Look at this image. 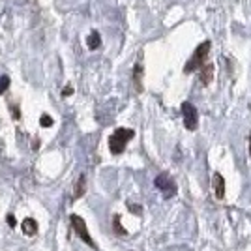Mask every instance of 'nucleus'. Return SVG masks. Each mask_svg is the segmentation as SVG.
Masks as SVG:
<instances>
[{"label":"nucleus","instance_id":"5","mask_svg":"<svg viewBox=\"0 0 251 251\" xmlns=\"http://www.w3.org/2000/svg\"><path fill=\"white\" fill-rule=\"evenodd\" d=\"M70 220H72V225H74V229H75V232H77V236H79V238H81L83 242H86L90 248H94V250H96V244H94V240L90 238L88 230H86V223H84L83 218H81V216H77V214H74Z\"/></svg>","mask_w":251,"mask_h":251},{"label":"nucleus","instance_id":"1","mask_svg":"<svg viewBox=\"0 0 251 251\" xmlns=\"http://www.w3.org/2000/svg\"><path fill=\"white\" fill-rule=\"evenodd\" d=\"M210 47H212V43H210L208 40H206V42H202L201 45H197V49L193 51L191 58H189L188 62H186V66H184V74H193V72L201 70V68L206 64Z\"/></svg>","mask_w":251,"mask_h":251},{"label":"nucleus","instance_id":"18","mask_svg":"<svg viewBox=\"0 0 251 251\" xmlns=\"http://www.w3.org/2000/svg\"><path fill=\"white\" fill-rule=\"evenodd\" d=\"M250 156H251V133H250Z\"/></svg>","mask_w":251,"mask_h":251},{"label":"nucleus","instance_id":"15","mask_svg":"<svg viewBox=\"0 0 251 251\" xmlns=\"http://www.w3.org/2000/svg\"><path fill=\"white\" fill-rule=\"evenodd\" d=\"M8 225H10V227H15V218H13V216H8Z\"/></svg>","mask_w":251,"mask_h":251},{"label":"nucleus","instance_id":"9","mask_svg":"<svg viewBox=\"0 0 251 251\" xmlns=\"http://www.w3.org/2000/svg\"><path fill=\"white\" fill-rule=\"evenodd\" d=\"M86 43H88V49H90V51H96V49L101 45V38H100V34H98L96 30L90 32V36H88Z\"/></svg>","mask_w":251,"mask_h":251},{"label":"nucleus","instance_id":"16","mask_svg":"<svg viewBox=\"0 0 251 251\" xmlns=\"http://www.w3.org/2000/svg\"><path fill=\"white\" fill-rule=\"evenodd\" d=\"M129 210H133L137 214H141V206H135V204H129Z\"/></svg>","mask_w":251,"mask_h":251},{"label":"nucleus","instance_id":"12","mask_svg":"<svg viewBox=\"0 0 251 251\" xmlns=\"http://www.w3.org/2000/svg\"><path fill=\"white\" fill-rule=\"evenodd\" d=\"M113 225H115V232H116V234H120V236H124V234H127L124 227L120 225V216H118V214H116L115 220H113Z\"/></svg>","mask_w":251,"mask_h":251},{"label":"nucleus","instance_id":"7","mask_svg":"<svg viewBox=\"0 0 251 251\" xmlns=\"http://www.w3.org/2000/svg\"><path fill=\"white\" fill-rule=\"evenodd\" d=\"M214 79V64H204L199 70V81L202 86H208Z\"/></svg>","mask_w":251,"mask_h":251},{"label":"nucleus","instance_id":"3","mask_svg":"<svg viewBox=\"0 0 251 251\" xmlns=\"http://www.w3.org/2000/svg\"><path fill=\"white\" fill-rule=\"evenodd\" d=\"M182 118H184L186 129H189V131L197 129V126H199V113H197V109H195L193 103H189V101L182 103Z\"/></svg>","mask_w":251,"mask_h":251},{"label":"nucleus","instance_id":"13","mask_svg":"<svg viewBox=\"0 0 251 251\" xmlns=\"http://www.w3.org/2000/svg\"><path fill=\"white\" fill-rule=\"evenodd\" d=\"M10 88V77L8 75H0V96Z\"/></svg>","mask_w":251,"mask_h":251},{"label":"nucleus","instance_id":"10","mask_svg":"<svg viewBox=\"0 0 251 251\" xmlns=\"http://www.w3.org/2000/svg\"><path fill=\"white\" fill-rule=\"evenodd\" d=\"M141 77H143V66L137 64L135 70H133V79H135V86H137V92L143 90V84H141Z\"/></svg>","mask_w":251,"mask_h":251},{"label":"nucleus","instance_id":"4","mask_svg":"<svg viewBox=\"0 0 251 251\" xmlns=\"http://www.w3.org/2000/svg\"><path fill=\"white\" fill-rule=\"evenodd\" d=\"M154 184H156L157 189H161V191H163L165 199L173 197V195H176V184H175V180L169 176L167 173H161V175L154 180Z\"/></svg>","mask_w":251,"mask_h":251},{"label":"nucleus","instance_id":"14","mask_svg":"<svg viewBox=\"0 0 251 251\" xmlns=\"http://www.w3.org/2000/svg\"><path fill=\"white\" fill-rule=\"evenodd\" d=\"M40 124H42L43 127H51V126H52V118L49 115H42V118H40Z\"/></svg>","mask_w":251,"mask_h":251},{"label":"nucleus","instance_id":"11","mask_svg":"<svg viewBox=\"0 0 251 251\" xmlns=\"http://www.w3.org/2000/svg\"><path fill=\"white\" fill-rule=\"evenodd\" d=\"M84 189H86V178H84V175H81L77 180V188H75V199H79L83 195Z\"/></svg>","mask_w":251,"mask_h":251},{"label":"nucleus","instance_id":"6","mask_svg":"<svg viewBox=\"0 0 251 251\" xmlns=\"http://www.w3.org/2000/svg\"><path fill=\"white\" fill-rule=\"evenodd\" d=\"M212 189L218 199L225 197V178L221 176L220 173H214V176H212Z\"/></svg>","mask_w":251,"mask_h":251},{"label":"nucleus","instance_id":"2","mask_svg":"<svg viewBox=\"0 0 251 251\" xmlns=\"http://www.w3.org/2000/svg\"><path fill=\"white\" fill-rule=\"evenodd\" d=\"M133 135H135V131L133 129H127V127H118V129H115V133L109 137V148H111V152L113 154H122L126 145H127V141H131Z\"/></svg>","mask_w":251,"mask_h":251},{"label":"nucleus","instance_id":"8","mask_svg":"<svg viewBox=\"0 0 251 251\" xmlns=\"http://www.w3.org/2000/svg\"><path fill=\"white\" fill-rule=\"evenodd\" d=\"M23 232H25L26 236H34V234L38 232V223H36V220L26 218V220L23 221Z\"/></svg>","mask_w":251,"mask_h":251},{"label":"nucleus","instance_id":"17","mask_svg":"<svg viewBox=\"0 0 251 251\" xmlns=\"http://www.w3.org/2000/svg\"><path fill=\"white\" fill-rule=\"evenodd\" d=\"M72 92H74V90H72V86H66V88H64V96H70Z\"/></svg>","mask_w":251,"mask_h":251}]
</instances>
